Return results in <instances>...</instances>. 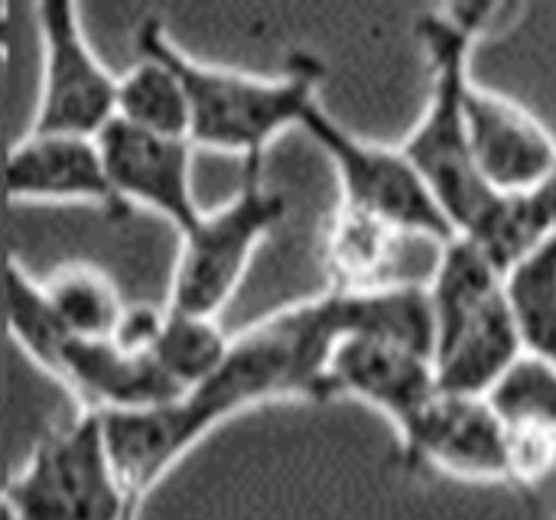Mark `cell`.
I'll list each match as a JSON object with an SVG mask.
<instances>
[{"label": "cell", "mask_w": 556, "mask_h": 520, "mask_svg": "<svg viewBox=\"0 0 556 520\" xmlns=\"http://www.w3.org/2000/svg\"><path fill=\"white\" fill-rule=\"evenodd\" d=\"M349 332L352 300L349 293L326 287L323 293L274 309L235 332L218 371L189 394L215 427L264 404H326L332 401L329 365Z\"/></svg>", "instance_id": "obj_1"}, {"label": "cell", "mask_w": 556, "mask_h": 520, "mask_svg": "<svg viewBox=\"0 0 556 520\" xmlns=\"http://www.w3.org/2000/svg\"><path fill=\"white\" fill-rule=\"evenodd\" d=\"M492 13L495 7L489 3H456L424 10L414 23L427 59L430 91L424 114L397 147L424 176L453 234L476 228L498 202V195H505L489 189L472 163L463 107L466 85L472 78V49L482 39Z\"/></svg>", "instance_id": "obj_2"}, {"label": "cell", "mask_w": 556, "mask_h": 520, "mask_svg": "<svg viewBox=\"0 0 556 520\" xmlns=\"http://www.w3.org/2000/svg\"><path fill=\"white\" fill-rule=\"evenodd\" d=\"M134 39L153 46L173 65L189 104V143L231 153L241 166L264 163L267 147L290 127H300L326 78L313 52H293L277 75L202 62L166 33L160 16H147Z\"/></svg>", "instance_id": "obj_3"}, {"label": "cell", "mask_w": 556, "mask_h": 520, "mask_svg": "<svg viewBox=\"0 0 556 520\" xmlns=\"http://www.w3.org/2000/svg\"><path fill=\"white\" fill-rule=\"evenodd\" d=\"M430 365L453 394L485 397L525 355L505 274L463 234L440 244L430 274Z\"/></svg>", "instance_id": "obj_4"}, {"label": "cell", "mask_w": 556, "mask_h": 520, "mask_svg": "<svg viewBox=\"0 0 556 520\" xmlns=\"http://www.w3.org/2000/svg\"><path fill=\"white\" fill-rule=\"evenodd\" d=\"M283 218L287 199L264 182V163H244L238 192L215 208H202L199 218L179 231L166 306L222 319L254 254Z\"/></svg>", "instance_id": "obj_5"}, {"label": "cell", "mask_w": 556, "mask_h": 520, "mask_svg": "<svg viewBox=\"0 0 556 520\" xmlns=\"http://www.w3.org/2000/svg\"><path fill=\"white\" fill-rule=\"evenodd\" d=\"M0 495L16 520H130L140 508L114 469L94 410L49 427Z\"/></svg>", "instance_id": "obj_6"}, {"label": "cell", "mask_w": 556, "mask_h": 520, "mask_svg": "<svg viewBox=\"0 0 556 520\" xmlns=\"http://www.w3.org/2000/svg\"><path fill=\"white\" fill-rule=\"evenodd\" d=\"M300 130L332 163V173L339 179V205L371 215L407 238H430L437 244L453 238L440 202L401 147L358 137L355 130L339 124L323 101L309 104Z\"/></svg>", "instance_id": "obj_7"}, {"label": "cell", "mask_w": 556, "mask_h": 520, "mask_svg": "<svg viewBox=\"0 0 556 520\" xmlns=\"http://www.w3.org/2000/svg\"><path fill=\"white\" fill-rule=\"evenodd\" d=\"M39 94L26 130L98 137L114 121L117 75L94 52L72 3H39Z\"/></svg>", "instance_id": "obj_8"}, {"label": "cell", "mask_w": 556, "mask_h": 520, "mask_svg": "<svg viewBox=\"0 0 556 520\" xmlns=\"http://www.w3.org/2000/svg\"><path fill=\"white\" fill-rule=\"evenodd\" d=\"M401 462L410 472H437L466 482L511 489L508 427L485 397L437 391L397 430Z\"/></svg>", "instance_id": "obj_9"}, {"label": "cell", "mask_w": 556, "mask_h": 520, "mask_svg": "<svg viewBox=\"0 0 556 520\" xmlns=\"http://www.w3.org/2000/svg\"><path fill=\"white\" fill-rule=\"evenodd\" d=\"M466 137L489 189L505 195L538 192L556 163L551 127L521 101L476 78L466 85Z\"/></svg>", "instance_id": "obj_10"}, {"label": "cell", "mask_w": 556, "mask_h": 520, "mask_svg": "<svg viewBox=\"0 0 556 520\" xmlns=\"http://www.w3.org/2000/svg\"><path fill=\"white\" fill-rule=\"evenodd\" d=\"M94 140L111 189L127 215L147 208L166 218L176 231H186L199 218L202 205L192 192L195 147L189 140L137 130L121 121H111Z\"/></svg>", "instance_id": "obj_11"}, {"label": "cell", "mask_w": 556, "mask_h": 520, "mask_svg": "<svg viewBox=\"0 0 556 520\" xmlns=\"http://www.w3.org/2000/svg\"><path fill=\"white\" fill-rule=\"evenodd\" d=\"M3 195L10 202H81L124 218L94 137L26 130L3 160Z\"/></svg>", "instance_id": "obj_12"}, {"label": "cell", "mask_w": 556, "mask_h": 520, "mask_svg": "<svg viewBox=\"0 0 556 520\" xmlns=\"http://www.w3.org/2000/svg\"><path fill=\"white\" fill-rule=\"evenodd\" d=\"M104 440L114 459V469L127 495L140 505L202 440L215 433L212 420L199 410L189 394L173 401L101 414Z\"/></svg>", "instance_id": "obj_13"}, {"label": "cell", "mask_w": 556, "mask_h": 520, "mask_svg": "<svg viewBox=\"0 0 556 520\" xmlns=\"http://www.w3.org/2000/svg\"><path fill=\"white\" fill-rule=\"evenodd\" d=\"M329 391L378 410L394 433L440 391L430 355L381 335H345L329 365Z\"/></svg>", "instance_id": "obj_14"}, {"label": "cell", "mask_w": 556, "mask_h": 520, "mask_svg": "<svg viewBox=\"0 0 556 520\" xmlns=\"http://www.w3.org/2000/svg\"><path fill=\"white\" fill-rule=\"evenodd\" d=\"M407 234L397 228L362 215L355 208L336 205L323 225V267L329 290L365 293L397 283V261Z\"/></svg>", "instance_id": "obj_15"}, {"label": "cell", "mask_w": 556, "mask_h": 520, "mask_svg": "<svg viewBox=\"0 0 556 520\" xmlns=\"http://www.w3.org/2000/svg\"><path fill=\"white\" fill-rule=\"evenodd\" d=\"M55 322L75 339H114L130 303L121 287L91 261H65L39 280Z\"/></svg>", "instance_id": "obj_16"}, {"label": "cell", "mask_w": 556, "mask_h": 520, "mask_svg": "<svg viewBox=\"0 0 556 520\" xmlns=\"http://www.w3.org/2000/svg\"><path fill=\"white\" fill-rule=\"evenodd\" d=\"M114 121L137 130L189 140V104L173 65L147 42H137V62L117 75Z\"/></svg>", "instance_id": "obj_17"}, {"label": "cell", "mask_w": 556, "mask_h": 520, "mask_svg": "<svg viewBox=\"0 0 556 520\" xmlns=\"http://www.w3.org/2000/svg\"><path fill=\"white\" fill-rule=\"evenodd\" d=\"M521 352L556 371V234L505 274Z\"/></svg>", "instance_id": "obj_18"}, {"label": "cell", "mask_w": 556, "mask_h": 520, "mask_svg": "<svg viewBox=\"0 0 556 520\" xmlns=\"http://www.w3.org/2000/svg\"><path fill=\"white\" fill-rule=\"evenodd\" d=\"M485 401L511 427H541L556 433V371L528 355L508 368Z\"/></svg>", "instance_id": "obj_19"}, {"label": "cell", "mask_w": 556, "mask_h": 520, "mask_svg": "<svg viewBox=\"0 0 556 520\" xmlns=\"http://www.w3.org/2000/svg\"><path fill=\"white\" fill-rule=\"evenodd\" d=\"M534 195L541 199V205H544V212H547V218H551V225H554L556 231V163L554 169H551V176L544 179V186Z\"/></svg>", "instance_id": "obj_20"}, {"label": "cell", "mask_w": 556, "mask_h": 520, "mask_svg": "<svg viewBox=\"0 0 556 520\" xmlns=\"http://www.w3.org/2000/svg\"><path fill=\"white\" fill-rule=\"evenodd\" d=\"M13 26H10V20H7V10H0V49L7 46V33H10Z\"/></svg>", "instance_id": "obj_21"}, {"label": "cell", "mask_w": 556, "mask_h": 520, "mask_svg": "<svg viewBox=\"0 0 556 520\" xmlns=\"http://www.w3.org/2000/svg\"><path fill=\"white\" fill-rule=\"evenodd\" d=\"M0 520H16L13 518V511H10V505L3 502V495H0Z\"/></svg>", "instance_id": "obj_22"}, {"label": "cell", "mask_w": 556, "mask_h": 520, "mask_svg": "<svg viewBox=\"0 0 556 520\" xmlns=\"http://www.w3.org/2000/svg\"><path fill=\"white\" fill-rule=\"evenodd\" d=\"M538 520H541V515H538ZM554 520H556V518H554Z\"/></svg>", "instance_id": "obj_23"}]
</instances>
